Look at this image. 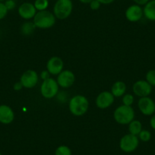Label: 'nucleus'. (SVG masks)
I'll return each mask as SVG.
<instances>
[{
  "instance_id": "nucleus-29",
  "label": "nucleus",
  "mask_w": 155,
  "mask_h": 155,
  "mask_svg": "<svg viewBox=\"0 0 155 155\" xmlns=\"http://www.w3.org/2000/svg\"><path fill=\"white\" fill-rule=\"evenodd\" d=\"M50 73H49V71H47V70H44V71H43L42 72H41V78H42L43 80H45V79H47V78H49L50 77Z\"/></svg>"
},
{
  "instance_id": "nucleus-24",
  "label": "nucleus",
  "mask_w": 155,
  "mask_h": 155,
  "mask_svg": "<svg viewBox=\"0 0 155 155\" xmlns=\"http://www.w3.org/2000/svg\"><path fill=\"white\" fill-rule=\"evenodd\" d=\"M134 103V97L131 94H125L123 96V104L126 106H132Z\"/></svg>"
},
{
  "instance_id": "nucleus-4",
  "label": "nucleus",
  "mask_w": 155,
  "mask_h": 155,
  "mask_svg": "<svg viewBox=\"0 0 155 155\" xmlns=\"http://www.w3.org/2000/svg\"><path fill=\"white\" fill-rule=\"evenodd\" d=\"M73 10L71 0H57L53 7V14L59 20L66 19L71 15Z\"/></svg>"
},
{
  "instance_id": "nucleus-1",
  "label": "nucleus",
  "mask_w": 155,
  "mask_h": 155,
  "mask_svg": "<svg viewBox=\"0 0 155 155\" xmlns=\"http://www.w3.org/2000/svg\"><path fill=\"white\" fill-rule=\"evenodd\" d=\"M70 113L75 116H81L85 114L89 108V101L83 95H75L72 97L68 104Z\"/></svg>"
},
{
  "instance_id": "nucleus-34",
  "label": "nucleus",
  "mask_w": 155,
  "mask_h": 155,
  "mask_svg": "<svg viewBox=\"0 0 155 155\" xmlns=\"http://www.w3.org/2000/svg\"><path fill=\"white\" fill-rule=\"evenodd\" d=\"M4 1H5V0H0V2H4Z\"/></svg>"
},
{
  "instance_id": "nucleus-8",
  "label": "nucleus",
  "mask_w": 155,
  "mask_h": 155,
  "mask_svg": "<svg viewBox=\"0 0 155 155\" xmlns=\"http://www.w3.org/2000/svg\"><path fill=\"white\" fill-rule=\"evenodd\" d=\"M74 81H75V76L74 74L70 70H62L57 77L58 84L59 87L62 88H68L73 85Z\"/></svg>"
},
{
  "instance_id": "nucleus-14",
  "label": "nucleus",
  "mask_w": 155,
  "mask_h": 155,
  "mask_svg": "<svg viewBox=\"0 0 155 155\" xmlns=\"http://www.w3.org/2000/svg\"><path fill=\"white\" fill-rule=\"evenodd\" d=\"M64 62L60 57L53 56L50 58L47 63V70L50 74L58 75L63 70Z\"/></svg>"
},
{
  "instance_id": "nucleus-18",
  "label": "nucleus",
  "mask_w": 155,
  "mask_h": 155,
  "mask_svg": "<svg viewBox=\"0 0 155 155\" xmlns=\"http://www.w3.org/2000/svg\"><path fill=\"white\" fill-rule=\"evenodd\" d=\"M142 130V124L138 120H132L129 124V132L130 134L138 136Z\"/></svg>"
},
{
  "instance_id": "nucleus-25",
  "label": "nucleus",
  "mask_w": 155,
  "mask_h": 155,
  "mask_svg": "<svg viewBox=\"0 0 155 155\" xmlns=\"http://www.w3.org/2000/svg\"><path fill=\"white\" fill-rule=\"evenodd\" d=\"M8 10L7 9L5 3L3 2H0V21L5 18L8 15Z\"/></svg>"
},
{
  "instance_id": "nucleus-11",
  "label": "nucleus",
  "mask_w": 155,
  "mask_h": 155,
  "mask_svg": "<svg viewBox=\"0 0 155 155\" xmlns=\"http://www.w3.org/2000/svg\"><path fill=\"white\" fill-rule=\"evenodd\" d=\"M18 12L21 18L25 20H30L34 18L37 11L34 7V3L25 2L19 5L18 8Z\"/></svg>"
},
{
  "instance_id": "nucleus-12",
  "label": "nucleus",
  "mask_w": 155,
  "mask_h": 155,
  "mask_svg": "<svg viewBox=\"0 0 155 155\" xmlns=\"http://www.w3.org/2000/svg\"><path fill=\"white\" fill-rule=\"evenodd\" d=\"M114 99V96L112 94L111 92L103 91L97 95L95 103L98 108L101 110H105L113 104Z\"/></svg>"
},
{
  "instance_id": "nucleus-5",
  "label": "nucleus",
  "mask_w": 155,
  "mask_h": 155,
  "mask_svg": "<svg viewBox=\"0 0 155 155\" xmlns=\"http://www.w3.org/2000/svg\"><path fill=\"white\" fill-rule=\"evenodd\" d=\"M59 84L57 81L52 78L43 81L41 86V95L44 98L51 99L56 97L59 93Z\"/></svg>"
},
{
  "instance_id": "nucleus-21",
  "label": "nucleus",
  "mask_w": 155,
  "mask_h": 155,
  "mask_svg": "<svg viewBox=\"0 0 155 155\" xmlns=\"http://www.w3.org/2000/svg\"><path fill=\"white\" fill-rule=\"evenodd\" d=\"M55 155H71V150L66 145H60L55 150Z\"/></svg>"
},
{
  "instance_id": "nucleus-28",
  "label": "nucleus",
  "mask_w": 155,
  "mask_h": 155,
  "mask_svg": "<svg viewBox=\"0 0 155 155\" xmlns=\"http://www.w3.org/2000/svg\"><path fill=\"white\" fill-rule=\"evenodd\" d=\"M132 1L135 2V4L141 6V5H145L150 0H132Z\"/></svg>"
},
{
  "instance_id": "nucleus-6",
  "label": "nucleus",
  "mask_w": 155,
  "mask_h": 155,
  "mask_svg": "<svg viewBox=\"0 0 155 155\" xmlns=\"http://www.w3.org/2000/svg\"><path fill=\"white\" fill-rule=\"evenodd\" d=\"M139 144V138L137 135L126 134L122 137L120 141V147L123 152L131 153L135 151Z\"/></svg>"
},
{
  "instance_id": "nucleus-30",
  "label": "nucleus",
  "mask_w": 155,
  "mask_h": 155,
  "mask_svg": "<svg viewBox=\"0 0 155 155\" xmlns=\"http://www.w3.org/2000/svg\"><path fill=\"white\" fill-rule=\"evenodd\" d=\"M13 87H14L15 91H21L22 88H23V86H22L21 83L20 81H18V82L15 83Z\"/></svg>"
},
{
  "instance_id": "nucleus-9",
  "label": "nucleus",
  "mask_w": 155,
  "mask_h": 155,
  "mask_svg": "<svg viewBox=\"0 0 155 155\" xmlns=\"http://www.w3.org/2000/svg\"><path fill=\"white\" fill-rule=\"evenodd\" d=\"M133 93L139 97H148L152 91V86L144 80H139L135 82L132 86Z\"/></svg>"
},
{
  "instance_id": "nucleus-2",
  "label": "nucleus",
  "mask_w": 155,
  "mask_h": 155,
  "mask_svg": "<svg viewBox=\"0 0 155 155\" xmlns=\"http://www.w3.org/2000/svg\"><path fill=\"white\" fill-rule=\"evenodd\" d=\"M33 19V22L36 28L40 29H48L52 28L56 23V17L54 14L48 10L37 12Z\"/></svg>"
},
{
  "instance_id": "nucleus-32",
  "label": "nucleus",
  "mask_w": 155,
  "mask_h": 155,
  "mask_svg": "<svg viewBox=\"0 0 155 155\" xmlns=\"http://www.w3.org/2000/svg\"><path fill=\"white\" fill-rule=\"evenodd\" d=\"M150 127L155 130V114L153 115V116H151V118H150Z\"/></svg>"
},
{
  "instance_id": "nucleus-17",
  "label": "nucleus",
  "mask_w": 155,
  "mask_h": 155,
  "mask_svg": "<svg viewBox=\"0 0 155 155\" xmlns=\"http://www.w3.org/2000/svg\"><path fill=\"white\" fill-rule=\"evenodd\" d=\"M144 17L149 21H155V0H150L143 8Z\"/></svg>"
},
{
  "instance_id": "nucleus-15",
  "label": "nucleus",
  "mask_w": 155,
  "mask_h": 155,
  "mask_svg": "<svg viewBox=\"0 0 155 155\" xmlns=\"http://www.w3.org/2000/svg\"><path fill=\"white\" fill-rule=\"evenodd\" d=\"M15 120V113L11 107L5 104L0 105V123L10 124Z\"/></svg>"
},
{
  "instance_id": "nucleus-13",
  "label": "nucleus",
  "mask_w": 155,
  "mask_h": 155,
  "mask_svg": "<svg viewBox=\"0 0 155 155\" xmlns=\"http://www.w3.org/2000/svg\"><path fill=\"white\" fill-rule=\"evenodd\" d=\"M144 15L143 8L140 5L134 4L127 8L125 12L126 19L130 22H137L141 19Z\"/></svg>"
},
{
  "instance_id": "nucleus-20",
  "label": "nucleus",
  "mask_w": 155,
  "mask_h": 155,
  "mask_svg": "<svg viewBox=\"0 0 155 155\" xmlns=\"http://www.w3.org/2000/svg\"><path fill=\"white\" fill-rule=\"evenodd\" d=\"M49 4V0H35L34 2V5L37 12L47 10Z\"/></svg>"
},
{
  "instance_id": "nucleus-31",
  "label": "nucleus",
  "mask_w": 155,
  "mask_h": 155,
  "mask_svg": "<svg viewBox=\"0 0 155 155\" xmlns=\"http://www.w3.org/2000/svg\"><path fill=\"white\" fill-rule=\"evenodd\" d=\"M101 3V5H110L112 4L115 0H98Z\"/></svg>"
},
{
  "instance_id": "nucleus-10",
  "label": "nucleus",
  "mask_w": 155,
  "mask_h": 155,
  "mask_svg": "<svg viewBox=\"0 0 155 155\" xmlns=\"http://www.w3.org/2000/svg\"><path fill=\"white\" fill-rule=\"evenodd\" d=\"M138 107L141 113L144 116H151L155 113V103L149 97H140Z\"/></svg>"
},
{
  "instance_id": "nucleus-3",
  "label": "nucleus",
  "mask_w": 155,
  "mask_h": 155,
  "mask_svg": "<svg viewBox=\"0 0 155 155\" xmlns=\"http://www.w3.org/2000/svg\"><path fill=\"white\" fill-rule=\"evenodd\" d=\"M113 117L116 123H118L119 124H129L135 118V111L130 106L123 104L115 110Z\"/></svg>"
},
{
  "instance_id": "nucleus-22",
  "label": "nucleus",
  "mask_w": 155,
  "mask_h": 155,
  "mask_svg": "<svg viewBox=\"0 0 155 155\" xmlns=\"http://www.w3.org/2000/svg\"><path fill=\"white\" fill-rule=\"evenodd\" d=\"M146 81L153 87L155 86V70H149L146 74Z\"/></svg>"
},
{
  "instance_id": "nucleus-35",
  "label": "nucleus",
  "mask_w": 155,
  "mask_h": 155,
  "mask_svg": "<svg viewBox=\"0 0 155 155\" xmlns=\"http://www.w3.org/2000/svg\"><path fill=\"white\" fill-rule=\"evenodd\" d=\"M0 155H2V153H0Z\"/></svg>"
},
{
  "instance_id": "nucleus-26",
  "label": "nucleus",
  "mask_w": 155,
  "mask_h": 155,
  "mask_svg": "<svg viewBox=\"0 0 155 155\" xmlns=\"http://www.w3.org/2000/svg\"><path fill=\"white\" fill-rule=\"evenodd\" d=\"M4 3L8 11H12L16 7V2L15 0H5Z\"/></svg>"
},
{
  "instance_id": "nucleus-33",
  "label": "nucleus",
  "mask_w": 155,
  "mask_h": 155,
  "mask_svg": "<svg viewBox=\"0 0 155 155\" xmlns=\"http://www.w3.org/2000/svg\"><path fill=\"white\" fill-rule=\"evenodd\" d=\"M78 1L83 4H90L92 0H78Z\"/></svg>"
},
{
  "instance_id": "nucleus-27",
  "label": "nucleus",
  "mask_w": 155,
  "mask_h": 155,
  "mask_svg": "<svg viewBox=\"0 0 155 155\" xmlns=\"http://www.w3.org/2000/svg\"><path fill=\"white\" fill-rule=\"evenodd\" d=\"M90 5L91 9L94 10V11H97V10L99 9L101 6V3L98 1V0H92L91 2L89 4Z\"/></svg>"
},
{
  "instance_id": "nucleus-7",
  "label": "nucleus",
  "mask_w": 155,
  "mask_h": 155,
  "mask_svg": "<svg viewBox=\"0 0 155 155\" xmlns=\"http://www.w3.org/2000/svg\"><path fill=\"white\" fill-rule=\"evenodd\" d=\"M39 77L37 73L34 70H27L21 74L20 82L23 87L25 88H33L38 83Z\"/></svg>"
},
{
  "instance_id": "nucleus-23",
  "label": "nucleus",
  "mask_w": 155,
  "mask_h": 155,
  "mask_svg": "<svg viewBox=\"0 0 155 155\" xmlns=\"http://www.w3.org/2000/svg\"><path fill=\"white\" fill-rule=\"evenodd\" d=\"M138 136L141 141H144V142H147V141H150V138H151V134L148 130H143L142 129Z\"/></svg>"
},
{
  "instance_id": "nucleus-19",
  "label": "nucleus",
  "mask_w": 155,
  "mask_h": 155,
  "mask_svg": "<svg viewBox=\"0 0 155 155\" xmlns=\"http://www.w3.org/2000/svg\"><path fill=\"white\" fill-rule=\"evenodd\" d=\"M36 26L34 22L26 21L21 27V33L25 36H30L35 31Z\"/></svg>"
},
{
  "instance_id": "nucleus-16",
  "label": "nucleus",
  "mask_w": 155,
  "mask_h": 155,
  "mask_svg": "<svg viewBox=\"0 0 155 155\" xmlns=\"http://www.w3.org/2000/svg\"><path fill=\"white\" fill-rule=\"evenodd\" d=\"M126 84L122 81H116L112 85L111 93L114 96V97H123L126 94Z\"/></svg>"
}]
</instances>
